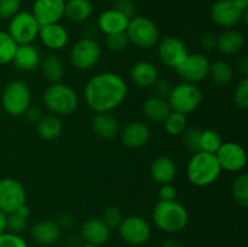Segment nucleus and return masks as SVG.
<instances>
[{
  "instance_id": "obj_26",
  "label": "nucleus",
  "mask_w": 248,
  "mask_h": 247,
  "mask_svg": "<svg viewBox=\"0 0 248 247\" xmlns=\"http://www.w3.org/2000/svg\"><path fill=\"white\" fill-rule=\"evenodd\" d=\"M93 14L91 0H67L64 6V17L73 23H85Z\"/></svg>"
},
{
  "instance_id": "obj_10",
  "label": "nucleus",
  "mask_w": 248,
  "mask_h": 247,
  "mask_svg": "<svg viewBox=\"0 0 248 247\" xmlns=\"http://www.w3.org/2000/svg\"><path fill=\"white\" fill-rule=\"evenodd\" d=\"M116 229L121 239L126 244L133 245V246L144 245L152 236V228L149 223L140 216L124 217Z\"/></svg>"
},
{
  "instance_id": "obj_6",
  "label": "nucleus",
  "mask_w": 248,
  "mask_h": 247,
  "mask_svg": "<svg viewBox=\"0 0 248 247\" xmlns=\"http://www.w3.org/2000/svg\"><path fill=\"white\" fill-rule=\"evenodd\" d=\"M167 102L171 110L186 115L200 107L202 102V92L195 84L184 81L172 86L170 94L167 96Z\"/></svg>"
},
{
  "instance_id": "obj_5",
  "label": "nucleus",
  "mask_w": 248,
  "mask_h": 247,
  "mask_svg": "<svg viewBox=\"0 0 248 247\" xmlns=\"http://www.w3.org/2000/svg\"><path fill=\"white\" fill-rule=\"evenodd\" d=\"M130 44L138 48H152L160 41V31L155 22L145 16H135L130 18L126 28Z\"/></svg>"
},
{
  "instance_id": "obj_49",
  "label": "nucleus",
  "mask_w": 248,
  "mask_h": 247,
  "mask_svg": "<svg viewBox=\"0 0 248 247\" xmlns=\"http://www.w3.org/2000/svg\"><path fill=\"white\" fill-rule=\"evenodd\" d=\"M56 223L60 225L61 229H63V228H64V229H68V228H70V225L73 224V219L70 216L63 215V216H61V218L58 219V222H56Z\"/></svg>"
},
{
  "instance_id": "obj_22",
  "label": "nucleus",
  "mask_w": 248,
  "mask_h": 247,
  "mask_svg": "<svg viewBox=\"0 0 248 247\" xmlns=\"http://www.w3.org/2000/svg\"><path fill=\"white\" fill-rule=\"evenodd\" d=\"M41 55L33 44L18 45L15 52L12 62L17 69L22 72H31L40 65Z\"/></svg>"
},
{
  "instance_id": "obj_35",
  "label": "nucleus",
  "mask_w": 248,
  "mask_h": 247,
  "mask_svg": "<svg viewBox=\"0 0 248 247\" xmlns=\"http://www.w3.org/2000/svg\"><path fill=\"white\" fill-rule=\"evenodd\" d=\"M232 196L241 206L248 205V176L246 173L239 174L232 183Z\"/></svg>"
},
{
  "instance_id": "obj_30",
  "label": "nucleus",
  "mask_w": 248,
  "mask_h": 247,
  "mask_svg": "<svg viewBox=\"0 0 248 247\" xmlns=\"http://www.w3.org/2000/svg\"><path fill=\"white\" fill-rule=\"evenodd\" d=\"M40 67L44 77L51 84L60 82L64 74V64H63L62 60L56 55L46 56L40 62Z\"/></svg>"
},
{
  "instance_id": "obj_36",
  "label": "nucleus",
  "mask_w": 248,
  "mask_h": 247,
  "mask_svg": "<svg viewBox=\"0 0 248 247\" xmlns=\"http://www.w3.org/2000/svg\"><path fill=\"white\" fill-rule=\"evenodd\" d=\"M200 136L201 130L190 127L183 132V144L190 153L200 152Z\"/></svg>"
},
{
  "instance_id": "obj_40",
  "label": "nucleus",
  "mask_w": 248,
  "mask_h": 247,
  "mask_svg": "<svg viewBox=\"0 0 248 247\" xmlns=\"http://www.w3.org/2000/svg\"><path fill=\"white\" fill-rule=\"evenodd\" d=\"M234 101L239 108H248V79L244 77V79L239 82L234 91Z\"/></svg>"
},
{
  "instance_id": "obj_42",
  "label": "nucleus",
  "mask_w": 248,
  "mask_h": 247,
  "mask_svg": "<svg viewBox=\"0 0 248 247\" xmlns=\"http://www.w3.org/2000/svg\"><path fill=\"white\" fill-rule=\"evenodd\" d=\"M0 247H28V245L19 235L5 232L0 235Z\"/></svg>"
},
{
  "instance_id": "obj_52",
  "label": "nucleus",
  "mask_w": 248,
  "mask_h": 247,
  "mask_svg": "<svg viewBox=\"0 0 248 247\" xmlns=\"http://www.w3.org/2000/svg\"><path fill=\"white\" fill-rule=\"evenodd\" d=\"M234 4L236 5L237 9L241 10L242 12H246L248 9V0H232Z\"/></svg>"
},
{
  "instance_id": "obj_37",
  "label": "nucleus",
  "mask_w": 248,
  "mask_h": 247,
  "mask_svg": "<svg viewBox=\"0 0 248 247\" xmlns=\"http://www.w3.org/2000/svg\"><path fill=\"white\" fill-rule=\"evenodd\" d=\"M130 41H128L126 33H116V34H109L106 35V45L109 50L115 51V52H120L124 51L128 46Z\"/></svg>"
},
{
  "instance_id": "obj_11",
  "label": "nucleus",
  "mask_w": 248,
  "mask_h": 247,
  "mask_svg": "<svg viewBox=\"0 0 248 247\" xmlns=\"http://www.w3.org/2000/svg\"><path fill=\"white\" fill-rule=\"evenodd\" d=\"M211 62L202 53H188L186 60L176 68V72L186 82L198 84L203 81L210 73Z\"/></svg>"
},
{
  "instance_id": "obj_48",
  "label": "nucleus",
  "mask_w": 248,
  "mask_h": 247,
  "mask_svg": "<svg viewBox=\"0 0 248 247\" xmlns=\"http://www.w3.org/2000/svg\"><path fill=\"white\" fill-rule=\"evenodd\" d=\"M237 69H239V72L241 73L244 77H247V74H248V58H247V56H242V57L240 58L239 62H237Z\"/></svg>"
},
{
  "instance_id": "obj_25",
  "label": "nucleus",
  "mask_w": 248,
  "mask_h": 247,
  "mask_svg": "<svg viewBox=\"0 0 248 247\" xmlns=\"http://www.w3.org/2000/svg\"><path fill=\"white\" fill-rule=\"evenodd\" d=\"M92 130L102 139H111L119 135V123L109 113H96L91 120Z\"/></svg>"
},
{
  "instance_id": "obj_24",
  "label": "nucleus",
  "mask_w": 248,
  "mask_h": 247,
  "mask_svg": "<svg viewBox=\"0 0 248 247\" xmlns=\"http://www.w3.org/2000/svg\"><path fill=\"white\" fill-rule=\"evenodd\" d=\"M245 45V36L241 31L236 29H225L222 34L217 36L216 48L222 55L232 56L239 53Z\"/></svg>"
},
{
  "instance_id": "obj_18",
  "label": "nucleus",
  "mask_w": 248,
  "mask_h": 247,
  "mask_svg": "<svg viewBox=\"0 0 248 247\" xmlns=\"http://www.w3.org/2000/svg\"><path fill=\"white\" fill-rule=\"evenodd\" d=\"M38 38L47 48L53 51L62 50L69 41V33L67 29L58 22V23L45 24L40 26Z\"/></svg>"
},
{
  "instance_id": "obj_54",
  "label": "nucleus",
  "mask_w": 248,
  "mask_h": 247,
  "mask_svg": "<svg viewBox=\"0 0 248 247\" xmlns=\"http://www.w3.org/2000/svg\"><path fill=\"white\" fill-rule=\"evenodd\" d=\"M80 247H99V246H97V245H93V244H89V242H85V244L81 245Z\"/></svg>"
},
{
  "instance_id": "obj_19",
  "label": "nucleus",
  "mask_w": 248,
  "mask_h": 247,
  "mask_svg": "<svg viewBox=\"0 0 248 247\" xmlns=\"http://www.w3.org/2000/svg\"><path fill=\"white\" fill-rule=\"evenodd\" d=\"M111 229L101 218H90L82 223L80 228V235L85 242L101 246L109 240Z\"/></svg>"
},
{
  "instance_id": "obj_4",
  "label": "nucleus",
  "mask_w": 248,
  "mask_h": 247,
  "mask_svg": "<svg viewBox=\"0 0 248 247\" xmlns=\"http://www.w3.org/2000/svg\"><path fill=\"white\" fill-rule=\"evenodd\" d=\"M43 103L55 115H69L78 108L79 97L69 85L52 82L44 91Z\"/></svg>"
},
{
  "instance_id": "obj_9",
  "label": "nucleus",
  "mask_w": 248,
  "mask_h": 247,
  "mask_svg": "<svg viewBox=\"0 0 248 247\" xmlns=\"http://www.w3.org/2000/svg\"><path fill=\"white\" fill-rule=\"evenodd\" d=\"M40 24L31 11H19L10 18L7 33L17 45L31 44L38 38Z\"/></svg>"
},
{
  "instance_id": "obj_45",
  "label": "nucleus",
  "mask_w": 248,
  "mask_h": 247,
  "mask_svg": "<svg viewBox=\"0 0 248 247\" xmlns=\"http://www.w3.org/2000/svg\"><path fill=\"white\" fill-rule=\"evenodd\" d=\"M154 89H155V93H156L155 96L166 98V97L170 94V91H171L172 86L169 81H166V80H157V81L154 84Z\"/></svg>"
},
{
  "instance_id": "obj_16",
  "label": "nucleus",
  "mask_w": 248,
  "mask_h": 247,
  "mask_svg": "<svg viewBox=\"0 0 248 247\" xmlns=\"http://www.w3.org/2000/svg\"><path fill=\"white\" fill-rule=\"evenodd\" d=\"M65 0H34L31 14L40 26L58 23L64 17Z\"/></svg>"
},
{
  "instance_id": "obj_27",
  "label": "nucleus",
  "mask_w": 248,
  "mask_h": 247,
  "mask_svg": "<svg viewBox=\"0 0 248 247\" xmlns=\"http://www.w3.org/2000/svg\"><path fill=\"white\" fill-rule=\"evenodd\" d=\"M177 174V166L169 156H160L153 161L150 166V176L156 183H171Z\"/></svg>"
},
{
  "instance_id": "obj_44",
  "label": "nucleus",
  "mask_w": 248,
  "mask_h": 247,
  "mask_svg": "<svg viewBox=\"0 0 248 247\" xmlns=\"http://www.w3.org/2000/svg\"><path fill=\"white\" fill-rule=\"evenodd\" d=\"M157 195H159V199L161 201H172V200H176L177 190L171 183L161 184Z\"/></svg>"
},
{
  "instance_id": "obj_1",
  "label": "nucleus",
  "mask_w": 248,
  "mask_h": 247,
  "mask_svg": "<svg viewBox=\"0 0 248 247\" xmlns=\"http://www.w3.org/2000/svg\"><path fill=\"white\" fill-rule=\"evenodd\" d=\"M128 87L121 75L111 72L93 75L84 87L85 102L94 113H109L123 104Z\"/></svg>"
},
{
  "instance_id": "obj_33",
  "label": "nucleus",
  "mask_w": 248,
  "mask_h": 247,
  "mask_svg": "<svg viewBox=\"0 0 248 247\" xmlns=\"http://www.w3.org/2000/svg\"><path fill=\"white\" fill-rule=\"evenodd\" d=\"M222 144H223L222 136L219 135L218 131L211 130V128H208V130H205V131H201V136H200L201 152L216 154Z\"/></svg>"
},
{
  "instance_id": "obj_50",
  "label": "nucleus",
  "mask_w": 248,
  "mask_h": 247,
  "mask_svg": "<svg viewBox=\"0 0 248 247\" xmlns=\"http://www.w3.org/2000/svg\"><path fill=\"white\" fill-rule=\"evenodd\" d=\"M15 213H17V215L21 216V217H23V218H26V219H28L29 215H31V210H29L28 206H27L26 203H24V205H22L21 207L17 208V211Z\"/></svg>"
},
{
  "instance_id": "obj_17",
  "label": "nucleus",
  "mask_w": 248,
  "mask_h": 247,
  "mask_svg": "<svg viewBox=\"0 0 248 247\" xmlns=\"http://www.w3.org/2000/svg\"><path fill=\"white\" fill-rule=\"evenodd\" d=\"M120 133L121 142L127 148H140L150 139V127L142 121H131L124 126Z\"/></svg>"
},
{
  "instance_id": "obj_55",
  "label": "nucleus",
  "mask_w": 248,
  "mask_h": 247,
  "mask_svg": "<svg viewBox=\"0 0 248 247\" xmlns=\"http://www.w3.org/2000/svg\"><path fill=\"white\" fill-rule=\"evenodd\" d=\"M179 247H188V246H182V245H181V246H179Z\"/></svg>"
},
{
  "instance_id": "obj_32",
  "label": "nucleus",
  "mask_w": 248,
  "mask_h": 247,
  "mask_svg": "<svg viewBox=\"0 0 248 247\" xmlns=\"http://www.w3.org/2000/svg\"><path fill=\"white\" fill-rule=\"evenodd\" d=\"M162 123H164L165 131L170 136H179L186 130V115L178 111H170Z\"/></svg>"
},
{
  "instance_id": "obj_15",
  "label": "nucleus",
  "mask_w": 248,
  "mask_h": 247,
  "mask_svg": "<svg viewBox=\"0 0 248 247\" xmlns=\"http://www.w3.org/2000/svg\"><path fill=\"white\" fill-rule=\"evenodd\" d=\"M188 48L177 36H166L157 43V55L165 65L176 69L188 56Z\"/></svg>"
},
{
  "instance_id": "obj_51",
  "label": "nucleus",
  "mask_w": 248,
  "mask_h": 247,
  "mask_svg": "<svg viewBox=\"0 0 248 247\" xmlns=\"http://www.w3.org/2000/svg\"><path fill=\"white\" fill-rule=\"evenodd\" d=\"M6 219H7V215H5L4 212L0 211V235L4 234L6 232Z\"/></svg>"
},
{
  "instance_id": "obj_20",
  "label": "nucleus",
  "mask_w": 248,
  "mask_h": 247,
  "mask_svg": "<svg viewBox=\"0 0 248 247\" xmlns=\"http://www.w3.org/2000/svg\"><path fill=\"white\" fill-rule=\"evenodd\" d=\"M62 229L53 220H39L31 227V236L36 244L43 246H51L57 244L61 239Z\"/></svg>"
},
{
  "instance_id": "obj_43",
  "label": "nucleus",
  "mask_w": 248,
  "mask_h": 247,
  "mask_svg": "<svg viewBox=\"0 0 248 247\" xmlns=\"http://www.w3.org/2000/svg\"><path fill=\"white\" fill-rule=\"evenodd\" d=\"M113 9L118 10L119 12L125 15L128 18L136 16V7L132 0H115Z\"/></svg>"
},
{
  "instance_id": "obj_28",
  "label": "nucleus",
  "mask_w": 248,
  "mask_h": 247,
  "mask_svg": "<svg viewBox=\"0 0 248 247\" xmlns=\"http://www.w3.org/2000/svg\"><path fill=\"white\" fill-rule=\"evenodd\" d=\"M143 115L153 123H162L169 115L171 108L166 98L159 96H152L143 103Z\"/></svg>"
},
{
  "instance_id": "obj_23",
  "label": "nucleus",
  "mask_w": 248,
  "mask_h": 247,
  "mask_svg": "<svg viewBox=\"0 0 248 247\" xmlns=\"http://www.w3.org/2000/svg\"><path fill=\"white\" fill-rule=\"evenodd\" d=\"M130 77L136 86L148 89L154 86L155 82L159 80V70L152 62L140 61L132 65Z\"/></svg>"
},
{
  "instance_id": "obj_38",
  "label": "nucleus",
  "mask_w": 248,
  "mask_h": 247,
  "mask_svg": "<svg viewBox=\"0 0 248 247\" xmlns=\"http://www.w3.org/2000/svg\"><path fill=\"white\" fill-rule=\"evenodd\" d=\"M124 216L121 213V210L116 206H109L106 210L103 211V215H102L101 219L108 225L110 229H116L119 227V224L123 220Z\"/></svg>"
},
{
  "instance_id": "obj_47",
  "label": "nucleus",
  "mask_w": 248,
  "mask_h": 247,
  "mask_svg": "<svg viewBox=\"0 0 248 247\" xmlns=\"http://www.w3.org/2000/svg\"><path fill=\"white\" fill-rule=\"evenodd\" d=\"M23 115H26L27 120L31 121V123H33V124L34 123L38 124V121L41 119L40 110H39V109H36V108H31V107L27 109V111L23 114Z\"/></svg>"
},
{
  "instance_id": "obj_39",
  "label": "nucleus",
  "mask_w": 248,
  "mask_h": 247,
  "mask_svg": "<svg viewBox=\"0 0 248 247\" xmlns=\"http://www.w3.org/2000/svg\"><path fill=\"white\" fill-rule=\"evenodd\" d=\"M22 0H0V18L10 19L21 11Z\"/></svg>"
},
{
  "instance_id": "obj_2",
  "label": "nucleus",
  "mask_w": 248,
  "mask_h": 247,
  "mask_svg": "<svg viewBox=\"0 0 248 247\" xmlns=\"http://www.w3.org/2000/svg\"><path fill=\"white\" fill-rule=\"evenodd\" d=\"M153 223L157 229L164 232H179L186 227L189 222V213L186 208L178 201L159 200L152 212Z\"/></svg>"
},
{
  "instance_id": "obj_41",
  "label": "nucleus",
  "mask_w": 248,
  "mask_h": 247,
  "mask_svg": "<svg viewBox=\"0 0 248 247\" xmlns=\"http://www.w3.org/2000/svg\"><path fill=\"white\" fill-rule=\"evenodd\" d=\"M27 228V219L26 218L21 217L17 213H10L7 215L6 219V230H9V232L12 234H22V232L26 230Z\"/></svg>"
},
{
  "instance_id": "obj_53",
  "label": "nucleus",
  "mask_w": 248,
  "mask_h": 247,
  "mask_svg": "<svg viewBox=\"0 0 248 247\" xmlns=\"http://www.w3.org/2000/svg\"><path fill=\"white\" fill-rule=\"evenodd\" d=\"M181 246V245L178 244V242H176V241H167V242H165V245L162 247H179Z\"/></svg>"
},
{
  "instance_id": "obj_46",
  "label": "nucleus",
  "mask_w": 248,
  "mask_h": 247,
  "mask_svg": "<svg viewBox=\"0 0 248 247\" xmlns=\"http://www.w3.org/2000/svg\"><path fill=\"white\" fill-rule=\"evenodd\" d=\"M200 44L206 50H212V48L216 47V44H217V35H215L213 33L202 34L200 38Z\"/></svg>"
},
{
  "instance_id": "obj_21",
  "label": "nucleus",
  "mask_w": 248,
  "mask_h": 247,
  "mask_svg": "<svg viewBox=\"0 0 248 247\" xmlns=\"http://www.w3.org/2000/svg\"><path fill=\"white\" fill-rule=\"evenodd\" d=\"M128 21H130L128 17L111 7V9L106 10L99 15L98 19H97V27L106 35L124 33L127 28Z\"/></svg>"
},
{
  "instance_id": "obj_8",
  "label": "nucleus",
  "mask_w": 248,
  "mask_h": 247,
  "mask_svg": "<svg viewBox=\"0 0 248 247\" xmlns=\"http://www.w3.org/2000/svg\"><path fill=\"white\" fill-rule=\"evenodd\" d=\"M102 57V47L96 39L85 36L74 44L69 53L70 63L79 70L91 69Z\"/></svg>"
},
{
  "instance_id": "obj_3",
  "label": "nucleus",
  "mask_w": 248,
  "mask_h": 247,
  "mask_svg": "<svg viewBox=\"0 0 248 247\" xmlns=\"http://www.w3.org/2000/svg\"><path fill=\"white\" fill-rule=\"evenodd\" d=\"M222 169L216 154L206 152L194 153L186 166V177L196 186H207L219 178Z\"/></svg>"
},
{
  "instance_id": "obj_34",
  "label": "nucleus",
  "mask_w": 248,
  "mask_h": 247,
  "mask_svg": "<svg viewBox=\"0 0 248 247\" xmlns=\"http://www.w3.org/2000/svg\"><path fill=\"white\" fill-rule=\"evenodd\" d=\"M17 46L18 45L16 41L10 36L7 31H0V65L12 62Z\"/></svg>"
},
{
  "instance_id": "obj_7",
  "label": "nucleus",
  "mask_w": 248,
  "mask_h": 247,
  "mask_svg": "<svg viewBox=\"0 0 248 247\" xmlns=\"http://www.w3.org/2000/svg\"><path fill=\"white\" fill-rule=\"evenodd\" d=\"M31 92L28 85L22 80H14L5 86L1 94L4 110L12 116L23 115L31 107Z\"/></svg>"
},
{
  "instance_id": "obj_12",
  "label": "nucleus",
  "mask_w": 248,
  "mask_h": 247,
  "mask_svg": "<svg viewBox=\"0 0 248 247\" xmlns=\"http://www.w3.org/2000/svg\"><path fill=\"white\" fill-rule=\"evenodd\" d=\"M26 189L15 178L0 179V211L5 215L16 212L26 203Z\"/></svg>"
},
{
  "instance_id": "obj_31",
  "label": "nucleus",
  "mask_w": 248,
  "mask_h": 247,
  "mask_svg": "<svg viewBox=\"0 0 248 247\" xmlns=\"http://www.w3.org/2000/svg\"><path fill=\"white\" fill-rule=\"evenodd\" d=\"M208 77L218 86H227L234 79V70L230 67L229 63L223 60H218L211 63Z\"/></svg>"
},
{
  "instance_id": "obj_14",
  "label": "nucleus",
  "mask_w": 248,
  "mask_h": 247,
  "mask_svg": "<svg viewBox=\"0 0 248 247\" xmlns=\"http://www.w3.org/2000/svg\"><path fill=\"white\" fill-rule=\"evenodd\" d=\"M222 171L236 172L242 171L247 164L246 150L236 142H223L219 149L216 153Z\"/></svg>"
},
{
  "instance_id": "obj_13",
  "label": "nucleus",
  "mask_w": 248,
  "mask_h": 247,
  "mask_svg": "<svg viewBox=\"0 0 248 247\" xmlns=\"http://www.w3.org/2000/svg\"><path fill=\"white\" fill-rule=\"evenodd\" d=\"M247 15L237 9L232 0H217L212 4L210 9L211 19L218 27L224 29H232L244 21V17Z\"/></svg>"
},
{
  "instance_id": "obj_29",
  "label": "nucleus",
  "mask_w": 248,
  "mask_h": 247,
  "mask_svg": "<svg viewBox=\"0 0 248 247\" xmlns=\"http://www.w3.org/2000/svg\"><path fill=\"white\" fill-rule=\"evenodd\" d=\"M36 131L41 139L44 140H53L57 139L63 131V123L60 116L55 114L41 116L40 120L36 125Z\"/></svg>"
}]
</instances>
